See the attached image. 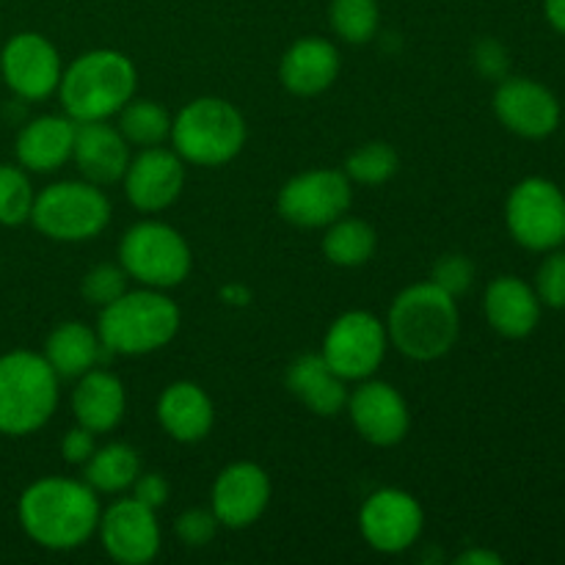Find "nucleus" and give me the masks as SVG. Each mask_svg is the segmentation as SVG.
<instances>
[{
    "instance_id": "nucleus-41",
    "label": "nucleus",
    "mask_w": 565,
    "mask_h": 565,
    "mask_svg": "<svg viewBox=\"0 0 565 565\" xmlns=\"http://www.w3.org/2000/svg\"><path fill=\"white\" fill-rule=\"evenodd\" d=\"M544 14L550 25L565 36V0H544Z\"/></svg>"
},
{
    "instance_id": "nucleus-23",
    "label": "nucleus",
    "mask_w": 565,
    "mask_h": 565,
    "mask_svg": "<svg viewBox=\"0 0 565 565\" xmlns=\"http://www.w3.org/2000/svg\"><path fill=\"white\" fill-rule=\"evenodd\" d=\"M483 312L491 329L508 340H524L541 320V298L535 287L519 276H497L483 296Z\"/></svg>"
},
{
    "instance_id": "nucleus-27",
    "label": "nucleus",
    "mask_w": 565,
    "mask_h": 565,
    "mask_svg": "<svg viewBox=\"0 0 565 565\" xmlns=\"http://www.w3.org/2000/svg\"><path fill=\"white\" fill-rule=\"evenodd\" d=\"M141 456L132 445L125 441H110L97 447L94 456L83 463V480L92 486L97 494H125L136 478L141 475Z\"/></svg>"
},
{
    "instance_id": "nucleus-26",
    "label": "nucleus",
    "mask_w": 565,
    "mask_h": 565,
    "mask_svg": "<svg viewBox=\"0 0 565 565\" xmlns=\"http://www.w3.org/2000/svg\"><path fill=\"white\" fill-rule=\"evenodd\" d=\"M42 356L47 359V364L61 381H75L88 370L99 367L105 348L97 329L81 323V320H66V323H58L50 331V337L44 340Z\"/></svg>"
},
{
    "instance_id": "nucleus-36",
    "label": "nucleus",
    "mask_w": 565,
    "mask_h": 565,
    "mask_svg": "<svg viewBox=\"0 0 565 565\" xmlns=\"http://www.w3.org/2000/svg\"><path fill=\"white\" fill-rule=\"evenodd\" d=\"M535 292L546 307L565 309V252L552 248L550 257L541 263L539 276H535Z\"/></svg>"
},
{
    "instance_id": "nucleus-22",
    "label": "nucleus",
    "mask_w": 565,
    "mask_h": 565,
    "mask_svg": "<svg viewBox=\"0 0 565 565\" xmlns=\"http://www.w3.org/2000/svg\"><path fill=\"white\" fill-rule=\"evenodd\" d=\"M72 143H75V121L70 116H36L17 132V163L33 174H53L72 160Z\"/></svg>"
},
{
    "instance_id": "nucleus-8",
    "label": "nucleus",
    "mask_w": 565,
    "mask_h": 565,
    "mask_svg": "<svg viewBox=\"0 0 565 565\" xmlns=\"http://www.w3.org/2000/svg\"><path fill=\"white\" fill-rule=\"evenodd\" d=\"M119 265L130 281L152 290H174L191 276L193 252L185 235L166 221L143 218L119 237Z\"/></svg>"
},
{
    "instance_id": "nucleus-7",
    "label": "nucleus",
    "mask_w": 565,
    "mask_h": 565,
    "mask_svg": "<svg viewBox=\"0 0 565 565\" xmlns=\"http://www.w3.org/2000/svg\"><path fill=\"white\" fill-rule=\"evenodd\" d=\"M110 199L105 188L88 180H61L42 188L33 199L31 224L55 243L94 241L110 224Z\"/></svg>"
},
{
    "instance_id": "nucleus-13",
    "label": "nucleus",
    "mask_w": 565,
    "mask_h": 565,
    "mask_svg": "<svg viewBox=\"0 0 565 565\" xmlns=\"http://www.w3.org/2000/svg\"><path fill=\"white\" fill-rule=\"evenodd\" d=\"M97 535L105 555L121 565H149L163 546L158 511L138 502L136 497H119L103 508Z\"/></svg>"
},
{
    "instance_id": "nucleus-24",
    "label": "nucleus",
    "mask_w": 565,
    "mask_h": 565,
    "mask_svg": "<svg viewBox=\"0 0 565 565\" xmlns=\"http://www.w3.org/2000/svg\"><path fill=\"white\" fill-rule=\"evenodd\" d=\"M127 414V390L119 375L108 370H88L75 379L72 390V417L92 434H110Z\"/></svg>"
},
{
    "instance_id": "nucleus-32",
    "label": "nucleus",
    "mask_w": 565,
    "mask_h": 565,
    "mask_svg": "<svg viewBox=\"0 0 565 565\" xmlns=\"http://www.w3.org/2000/svg\"><path fill=\"white\" fill-rule=\"evenodd\" d=\"M36 191L20 163H0V224L20 226L31 221Z\"/></svg>"
},
{
    "instance_id": "nucleus-29",
    "label": "nucleus",
    "mask_w": 565,
    "mask_h": 565,
    "mask_svg": "<svg viewBox=\"0 0 565 565\" xmlns=\"http://www.w3.org/2000/svg\"><path fill=\"white\" fill-rule=\"evenodd\" d=\"M171 119L174 116L154 99L132 97L125 108L116 114V127L127 138L130 147H163L171 136Z\"/></svg>"
},
{
    "instance_id": "nucleus-33",
    "label": "nucleus",
    "mask_w": 565,
    "mask_h": 565,
    "mask_svg": "<svg viewBox=\"0 0 565 565\" xmlns=\"http://www.w3.org/2000/svg\"><path fill=\"white\" fill-rule=\"evenodd\" d=\"M127 290H130V276H127V270L119 263L94 265L81 281V296L97 309L114 303Z\"/></svg>"
},
{
    "instance_id": "nucleus-25",
    "label": "nucleus",
    "mask_w": 565,
    "mask_h": 565,
    "mask_svg": "<svg viewBox=\"0 0 565 565\" xmlns=\"http://www.w3.org/2000/svg\"><path fill=\"white\" fill-rule=\"evenodd\" d=\"M285 381L292 397L301 401L315 417L331 419L345 412L348 395H351L348 381L329 367V362L320 356V351L292 359Z\"/></svg>"
},
{
    "instance_id": "nucleus-18",
    "label": "nucleus",
    "mask_w": 565,
    "mask_h": 565,
    "mask_svg": "<svg viewBox=\"0 0 565 565\" xmlns=\"http://www.w3.org/2000/svg\"><path fill=\"white\" fill-rule=\"evenodd\" d=\"M491 105L505 130L533 141L552 136L561 125V103L533 77H502Z\"/></svg>"
},
{
    "instance_id": "nucleus-30",
    "label": "nucleus",
    "mask_w": 565,
    "mask_h": 565,
    "mask_svg": "<svg viewBox=\"0 0 565 565\" xmlns=\"http://www.w3.org/2000/svg\"><path fill=\"white\" fill-rule=\"evenodd\" d=\"M331 31L348 44L373 42L381 25L379 0H331Z\"/></svg>"
},
{
    "instance_id": "nucleus-39",
    "label": "nucleus",
    "mask_w": 565,
    "mask_h": 565,
    "mask_svg": "<svg viewBox=\"0 0 565 565\" xmlns=\"http://www.w3.org/2000/svg\"><path fill=\"white\" fill-rule=\"evenodd\" d=\"M130 491H132L130 497H136L138 502H143V505H149V508H154V511H160V508H163L166 502H169L171 486H169V480H166V475L143 472V469H141V475H138L136 483L130 486Z\"/></svg>"
},
{
    "instance_id": "nucleus-21",
    "label": "nucleus",
    "mask_w": 565,
    "mask_h": 565,
    "mask_svg": "<svg viewBox=\"0 0 565 565\" xmlns=\"http://www.w3.org/2000/svg\"><path fill=\"white\" fill-rule=\"evenodd\" d=\"M158 423L169 439L180 445H199L215 425V403L196 381H174L158 397Z\"/></svg>"
},
{
    "instance_id": "nucleus-19",
    "label": "nucleus",
    "mask_w": 565,
    "mask_h": 565,
    "mask_svg": "<svg viewBox=\"0 0 565 565\" xmlns=\"http://www.w3.org/2000/svg\"><path fill=\"white\" fill-rule=\"evenodd\" d=\"M130 143L119 127L105 121H75V143H72V163L77 174L94 185L105 188L121 182L130 166Z\"/></svg>"
},
{
    "instance_id": "nucleus-34",
    "label": "nucleus",
    "mask_w": 565,
    "mask_h": 565,
    "mask_svg": "<svg viewBox=\"0 0 565 565\" xmlns=\"http://www.w3.org/2000/svg\"><path fill=\"white\" fill-rule=\"evenodd\" d=\"M430 281L450 292L452 298L463 296L475 281V263L467 254H445L436 259L434 270H430Z\"/></svg>"
},
{
    "instance_id": "nucleus-1",
    "label": "nucleus",
    "mask_w": 565,
    "mask_h": 565,
    "mask_svg": "<svg viewBox=\"0 0 565 565\" xmlns=\"http://www.w3.org/2000/svg\"><path fill=\"white\" fill-rule=\"evenodd\" d=\"M99 494L86 480L47 475L17 500V519L28 539L47 552H75L97 535Z\"/></svg>"
},
{
    "instance_id": "nucleus-6",
    "label": "nucleus",
    "mask_w": 565,
    "mask_h": 565,
    "mask_svg": "<svg viewBox=\"0 0 565 565\" xmlns=\"http://www.w3.org/2000/svg\"><path fill=\"white\" fill-rule=\"evenodd\" d=\"M248 127L237 105L224 97H196L171 119V149L185 163L218 169L243 152Z\"/></svg>"
},
{
    "instance_id": "nucleus-38",
    "label": "nucleus",
    "mask_w": 565,
    "mask_h": 565,
    "mask_svg": "<svg viewBox=\"0 0 565 565\" xmlns=\"http://www.w3.org/2000/svg\"><path fill=\"white\" fill-rule=\"evenodd\" d=\"M58 447L66 463H72V467H83V463L94 456V450H97V434H92V430L83 428V425H75V428H70L64 436H61Z\"/></svg>"
},
{
    "instance_id": "nucleus-11",
    "label": "nucleus",
    "mask_w": 565,
    "mask_h": 565,
    "mask_svg": "<svg viewBox=\"0 0 565 565\" xmlns=\"http://www.w3.org/2000/svg\"><path fill=\"white\" fill-rule=\"evenodd\" d=\"M353 204V182L342 169H309L290 177L276 196L281 218L301 230H326Z\"/></svg>"
},
{
    "instance_id": "nucleus-40",
    "label": "nucleus",
    "mask_w": 565,
    "mask_h": 565,
    "mask_svg": "<svg viewBox=\"0 0 565 565\" xmlns=\"http://www.w3.org/2000/svg\"><path fill=\"white\" fill-rule=\"evenodd\" d=\"M458 565H502V555H497V552L491 550H467L463 555L456 557Z\"/></svg>"
},
{
    "instance_id": "nucleus-35",
    "label": "nucleus",
    "mask_w": 565,
    "mask_h": 565,
    "mask_svg": "<svg viewBox=\"0 0 565 565\" xmlns=\"http://www.w3.org/2000/svg\"><path fill=\"white\" fill-rule=\"evenodd\" d=\"M218 519H215V513L210 508H188L174 522L177 539L185 546H191V550L207 546L215 539V533H218Z\"/></svg>"
},
{
    "instance_id": "nucleus-42",
    "label": "nucleus",
    "mask_w": 565,
    "mask_h": 565,
    "mask_svg": "<svg viewBox=\"0 0 565 565\" xmlns=\"http://www.w3.org/2000/svg\"><path fill=\"white\" fill-rule=\"evenodd\" d=\"M221 298H224L230 307H237V303L252 301V292H248L243 285H226L224 290H221Z\"/></svg>"
},
{
    "instance_id": "nucleus-2",
    "label": "nucleus",
    "mask_w": 565,
    "mask_h": 565,
    "mask_svg": "<svg viewBox=\"0 0 565 565\" xmlns=\"http://www.w3.org/2000/svg\"><path fill=\"white\" fill-rule=\"evenodd\" d=\"M384 326L397 353L412 362H436L452 351L461 334L458 298L430 279L417 281L397 292Z\"/></svg>"
},
{
    "instance_id": "nucleus-10",
    "label": "nucleus",
    "mask_w": 565,
    "mask_h": 565,
    "mask_svg": "<svg viewBox=\"0 0 565 565\" xmlns=\"http://www.w3.org/2000/svg\"><path fill=\"white\" fill-rule=\"evenodd\" d=\"M513 241L530 252H552L565 243V193L546 177H527L505 202Z\"/></svg>"
},
{
    "instance_id": "nucleus-15",
    "label": "nucleus",
    "mask_w": 565,
    "mask_h": 565,
    "mask_svg": "<svg viewBox=\"0 0 565 565\" xmlns=\"http://www.w3.org/2000/svg\"><path fill=\"white\" fill-rule=\"evenodd\" d=\"M353 428L367 445L395 447L412 430V408L401 390L386 381L364 379L356 390H351L345 406Z\"/></svg>"
},
{
    "instance_id": "nucleus-4",
    "label": "nucleus",
    "mask_w": 565,
    "mask_h": 565,
    "mask_svg": "<svg viewBox=\"0 0 565 565\" xmlns=\"http://www.w3.org/2000/svg\"><path fill=\"white\" fill-rule=\"evenodd\" d=\"M182 326V312L166 290L141 287L127 290L99 309L97 334L105 353L147 356L171 345Z\"/></svg>"
},
{
    "instance_id": "nucleus-3",
    "label": "nucleus",
    "mask_w": 565,
    "mask_h": 565,
    "mask_svg": "<svg viewBox=\"0 0 565 565\" xmlns=\"http://www.w3.org/2000/svg\"><path fill=\"white\" fill-rule=\"evenodd\" d=\"M136 88L138 70L130 55L114 47H97L64 66L55 94L72 121H105L136 97Z\"/></svg>"
},
{
    "instance_id": "nucleus-20",
    "label": "nucleus",
    "mask_w": 565,
    "mask_h": 565,
    "mask_svg": "<svg viewBox=\"0 0 565 565\" xmlns=\"http://www.w3.org/2000/svg\"><path fill=\"white\" fill-rule=\"evenodd\" d=\"M342 70V55L323 36H303L285 50L279 61V81L296 97H318L329 92Z\"/></svg>"
},
{
    "instance_id": "nucleus-12",
    "label": "nucleus",
    "mask_w": 565,
    "mask_h": 565,
    "mask_svg": "<svg viewBox=\"0 0 565 565\" xmlns=\"http://www.w3.org/2000/svg\"><path fill=\"white\" fill-rule=\"evenodd\" d=\"M425 530V511L414 494L403 489H379L359 508V533L379 555H403Z\"/></svg>"
},
{
    "instance_id": "nucleus-37",
    "label": "nucleus",
    "mask_w": 565,
    "mask_h": 565,
    "mask_svg": "<svg viewBox=\"0 0 565 565\" xmlns=\"http://www.w3.org/2000/svg\"><path fill=\"white\" fill-rule=\"evenodd\" d=\"M472 58L480 75L489 77V81H502V77H508L511 61H508V50L502 47L497 39H483V42L475 44Z\"/></svg>"
},
{
    "instance_id": "nucleus-28",
    "label": "nucleus",
    "mask_w": 565,
    "mask_h": 565,
    "mask_svg": "<svg viewBox=\"0 0 565 565\" xmlns=\"http://www.w3.org/2000/svg\"><path fill=\"white\" fill-rule=\"evenodd\" d=\"M320 248H323V257L337 268H362L375 257L379 235H375L373 224L345 213L326 226Z\"/></svg>"
},
{
    "instance_id": "nucleus-14",
    "label": "nucleus",
    "mask_w": 565,
    "mask_h": 565,
    "mask_svg": "<svg viewBox=\"0 0 565 565\" xmlns=\"http://www.w3.org/2000/svg\"><path fill=\"white\" fill-rule=\"evenodd\" d=\"M61 53L44 33H14L0 50V75L9 92L25 103H39L58 92Z\"/></svg>"
},
{
    "instance_id": "nucleus-16",
    "label": "nucleus",
    "mask_w": 565,
    "mask_h": 565,
    "mask_svg": "<svg viewBox=\"0 0 565 565\" xmlns=\"http://www.w3.org/2000/svg\"><path fill=\"white\" fill-rule=\"evenodd\" d=\"M125 199L138 213H163L185 188V160L169 147H147L132 154L121 177Z\"/></svg>"
},
{
    "instance_id": "nucleus-31",
    "label": "nucleus",
    "mask_w": 565,
    "mask_h": 565,
    "mask_svg": "<svg viewBox=\"0 0 565 565\" xmlns=\"http://www.w3.org/2000/svg\"><path fill=\"white\" fill-rule=\"evenodd\" d=\"M401 169L395 147L386 141H367L353 149L345 160V177L356 185H384Z\"/></svg>"
},
{
    "instance_id": "nucleus-5",
    "label": "nucleus",
    "mask_w": 565,
    "mask_h": 565,
    "mask_svg": "<svg viewBox=\"0 0 565 565\" xmlns=\"http://www.w3.org/2000/svg\"><path fill=\"white\" fill-rule=\"evenodd\" d=\"M61 379L36 351L0 356V436L25 439L39 434L58 412Z\"/></svg>"
},
{
    "instance_id": "nucleus-17",
    "label": "nucleus",
    "mask_w": 565,
    "mask_h": 565,
    "mask_svg": "<svg viewBox=\"0 0 565 565\" xmlns=\"http://www.w3.org/2000/svg\"><path fill=\"white\" fill-rule=\"evenodd\" d=\"M268 472L254 461H235L224 467L210 489V511L215 513L221 527L248 530L265 516L270 505Z\"/></svg>"
},
{
    "instance_id": "nucleus-9",
    "label": "nucleus",
    "mask_w": 565,
    "mask_h": 565,
    "mask_svg": "<svg viewBox=\"0 0 565 565\" xmlns=\"http://www.w3.org/2000/svg\"><path fill=\"white\" fill-rule=\"evenodd\" d=\"M386 351H390V334H386L384 320L367 309L342 312L326 329L323 345H320V356L348 384L373 379L384 364Z\"/></svg>"
}]
</instances>
